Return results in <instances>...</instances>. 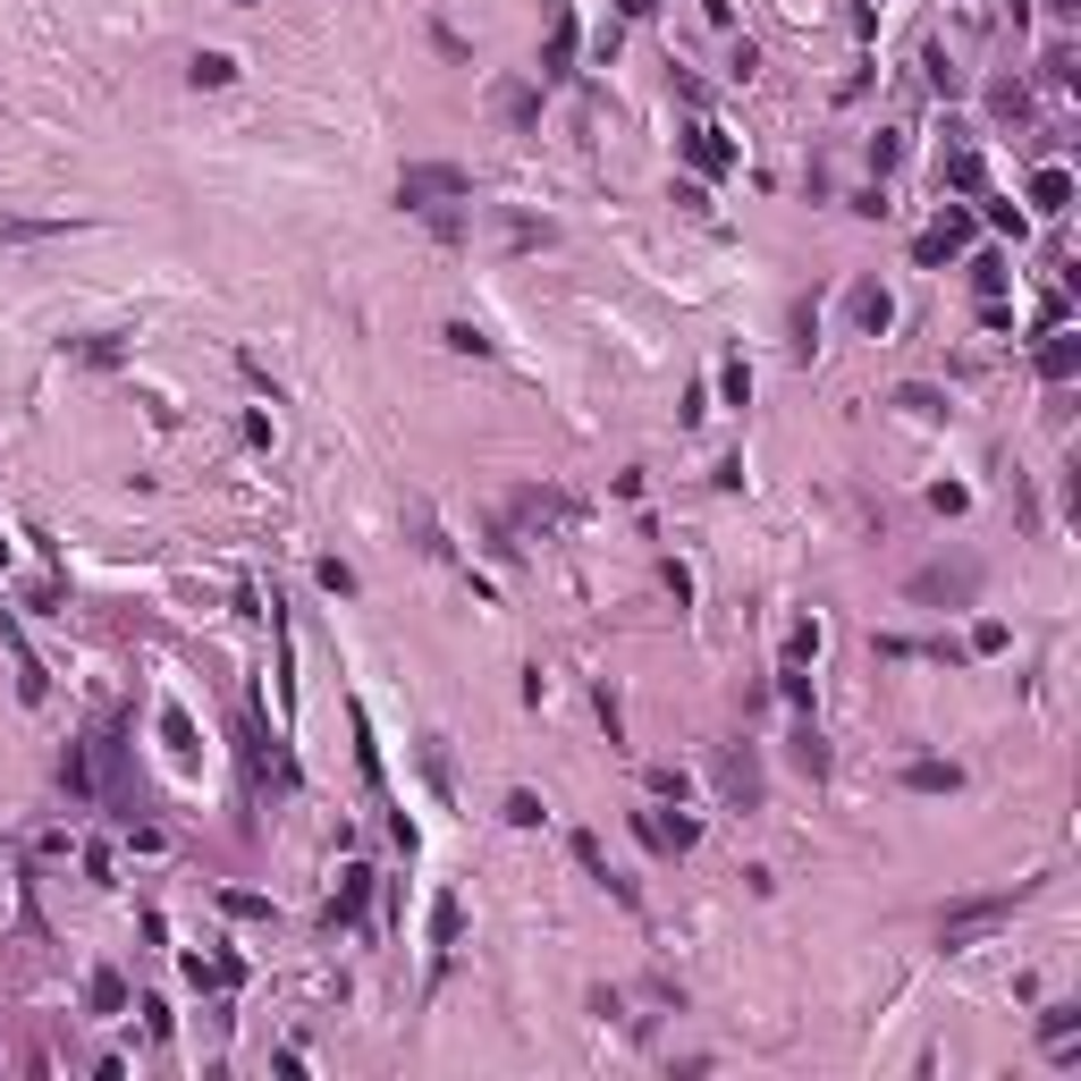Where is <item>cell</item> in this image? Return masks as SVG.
Segmentation results:
<instances>
[{
	"mask_svg": "<svg viewBox=\"0 0 1081 1081\" xmlns=\"http://www.w3.org/2000/svg\"><path fill=\"white\" fill-rule=\"evenodd\" d=\"M474 194V178L456 169V161H414L406 178H397V203L406 212H440V203H465Z\"/></svg>",
	"mask_w": 1081,
	"mask_h": 1081,
	"instance_id": "obj_1",
	"label": "cell"
},
{
	"mask_svg": "<svg viewBox=\"0 0 1081 1081\" xmlns=\"http://www.w3.org/2000/svg\"><path fill=\"white\" fill-rule=\"evenodd\" d=\"M997 922H1014V895H972V904H954L947 922H938V947H947V954L954 947H981Z\"/></svg>",
	"mask_w": 1081,
	"mask_h": 1081,
	"instance_id": "obj_2",
	"label": "cell"
},
{
	"mask_svg": "<svg viewBox=\"0 0 1081 1081\" xmlns=\"http://www.w3.org/2000/svg\"><path fill=\"white\" fill-rule=\"evenodd\" d=\"M972 583H981V567H929L913 574V601H972Z\"/></svg>",
	"mask_w": 1081,
	"mask_h": 1081,
	"instance_id": "obj_3",
	"label": "cell"
},
{
	"mask_svg": "<svg viewBox=\"0 0 1081 1081\" xmlns=\"http://www.w3.org/2000/svg\"><path fill=\"white\" fill-rule=\"evenodd\" d=\"M904 786H913V795H954L963 769H954V761H913V769H904Z\"/></svg>",
	"mask_w": 1081,
	"mask_h": 1081,
	"instance_id": "obj_4",
	"label": "cell"
},
{
	"mask_svg": "<svg viewBox=\"0 0 1081 1081\" xmlns=\"http://www.w3.org/2000/svg\"><path fill=\"white\" fill-rule=\"evenodd\" d=\"M963 237H972V212H947V221H938V228L922 237V262H947L954 246H963Z\"/></svg>",
	"mask_w": 1081,
	"mask_h": 1081,
	"instance_id": "obj_5",
	"label": "cell"
},
{
	"mask_svg": "<svg viewBox=\"0 0 1081 1081\" xmlns=\"http://www.w3.org/2000/svg\"><path fill=\"white\" fill-rule=\"evenodd\" d=\"M364 895H372V870H347V879H338V895H330V929L355 922V913H364Z\"/></svg>",
	"mask_w": 1081,
	"mask_h": 1081,
	"instance_id": "obj_6",
	"label": "cell"
},
{
	"mask_svg": "<svg viewBox=\"0 0 1081 1081\" xmlns=\"http://www.w3.org/2000/svg\"><path fill=\"white\" fill-rule=\"evenodd\" d=\"M574 60V9H558V26H549V51H540V76H567Z\"/></svg>",
	"mask_w": 1081,
	"mask_h": 1081,
	"instance_id": "obj_7",
	"label": "cell"
},
{
	"mask_svg": "<svg viewBox=\"0 0 1081 1081\" xmlns=\"http://www.w3.org/2000/svg\"><path fill=\"white\" fill-rule=\"evenodd\" d=\"M685 153H693V169H710V178H718V169L735 161V153H727V135H718V128H693V135H685Z\"/></svg>",
	"mask_w": 1081,
	"mask_h": 1081,
	"instance_id": "obj_8",
	"label": "cell"
},
{
	"mask_svg": "<svg viewBox=\"0 0 1081 1081\" xmlns=\"http://www.w3.org/2000/svg\"><path fill=\"white\" fill-rule=\"evenodd\" d=\"M515 515H524V524H574V508L558 499V490H533V499H515Z\"/></svg>",
	"mask_w": 1081,
	"mask_h": 1081,
	"instance_id": "obj_9",
	"label": "cell"
},
{
	"mask_svg": "<svg viewBox=\"0 0 1081 1081\" xmlns=\"http://www.w3.org/2000/svg\"><path fill=\"white\" fill-rule=\"evenodd\" d=\"M1031 203H1040V212H1065V203H1073V178H1065V169H1040V178H1031Z\"/></svg>",
	"mask_w": 1081,
	"mask_h": 1081,
	"instance_id": "obj_10",
	"label": "cell"
},
{
	"mask_svg": "<svg viewBox=\"0 0 1081 1081\" xmlns=\"http://www.w3.org/2000/svg\"><path fill=\"white\" fill-rule=\"evenodd\" d=\"M1073 1031H1081V1006H1048V1014H1040V1040H1048V1048H1065Z\"/></svg>",
	"mask_w": 1081,
	"mask_h": 1081,
	"instance_id": "obj_11",
	"label": "cell"
},
{
	"mask_svg": "<svg viewBox=\"0 0 1081 1081\" xmlns=\"http://www.w3.org/2000/svg\"><path fill=\"white\" fill-rule=\"evenodd\" d=\"M187 76H194V85H228V76H237V60H228V51H194Z\"/></svg>",
	"mask_w": 1081,
	"mask_h": 1081,
	"instance_id": "obj_12",
	"label": "cell"
},
{
	"mask_svg": "<svg viewBox=\"0 0 1081 1081\" xmlns=\"http://www.w3.org/2000/svg\"><path fill=\"white\" fill-rule=\"evenodd\" d=\"M1073 364H1081V347H1073V338H1048V347H1040V372H1048V381H1065Z\"/></svg>",
	"mask_w": 1081,
	"mask_h": 1081,
	"instance_id": "obj_13",
	"label": "cell"
},
{
	"mask_svg": "<svg viewBox=\"0 0 1081 1081\" xmlns=\"http://www.w3.org/2000/svg\"><path fill=\"white\" fill-rule=\"evenodd\" d=\"M854 313H862V330H888V313H895V305H888V287H862V296H854Z\"/></svg>",
	"mask_w": 1081,
	"mask_h": 1081,
	"instance_id": "obj_14",
	"label": "cell"
},
{
	"mask_svg": "<svg viewBox=\"0 0 1081 1081\" xmlns=\"http://www.w3.org/2000/svg\"><path fill=\"white\" fill-rule=\"evenodd\" d=\"M128 1006V981L119 972H94V1014H119Z\"/></svg>",
	"mask_w": 1081,
	"mask_h": 1081,
	"instance_id": "obj_15",
	"label": "cell"
},
{
	"mask_svg": "<svg viewBox=\"0 0 1081 1081\" xmlns=\"http://www.w3.org/2000/svg\"><path fill=\"white\" fill-rule=\"evenodd\" d=\"M456 929H465V913H456V895H440V904H431V938L456 947Z\"/></svg>",
	"mask_w": 1081,
	"mask_h": 1081,
	"instance_id": "obj_16",
	"label": "cell"
},
{
	"mask_svg": "<svg viewBox=\"0 0 1081 1081\" xmlns=\"http://www.w3.org/2000/svg\"><path fill=\"white\" fill-rule=\"evenodd\" d=\"M161 735H169L178 752H194V718H187V710H161Z\"/></svg>",
	"mask_w": 1081,
	"mask_h": 1081,
	"instance_id": "obj_17",
	"label": "cell"
},
{
	"mask_svg": "<svg viewBox=\"0 0 1081 1081\" xmlns=\"http://www.w3.org/2000/svg\"><path fill=\"white\" fill-rule=\"evenodd\" d=\"M811 651H820V617H811V626H795V642H786V660H795V668H803Z\"/></svg>",
	"mask_w": 1081,
	"mask_h": 1081,
	"instance_id": "obj_18",
	"label": "cell"
},
{
	"mask_svg": "<svg viewBox=\"0 0 1081 1081\" xmlns=\"http://www.w3.org/2000/svg\"><path fill=\"white\" fill-rule=\"evenodd\" d=\"M68 221H0V237H60Z\"/></svg>",
	"mask_w": 1081,
	"mask_h": 1081,
	"instance_id": "obj_19",
	"label": "cell"
},
{
	"mask_svg": "<svg viewBox=\"0 0 1081 1081\" xmlns=\"http://www.w3.org/2000/svg\"><path fill=\"white\" fill-rule=\"evenodd\" d=\"M1048 9H1056V17H1073V9H1081V0H1048Z\"/></svg>",
	"mask_w": 1081,
	"mask_h": 1081,
	"instance_id": "obj_20",
	"label": "cell"
},
{
	"mask_svg": "<svg viewBox=\"0 0 1081 1081\" xmlns=\"http://www.w3.org/2000/svg\"><path fill=\"white\" fill-rule=\"evenodd\" d=\"M237 9H254V0H237Z\"/></svg>",
	"mask_w": 1081,
	"mask_h": 1081,
	"instance_id": "obj_21",
	"label": "cell"
}]
</instances>
